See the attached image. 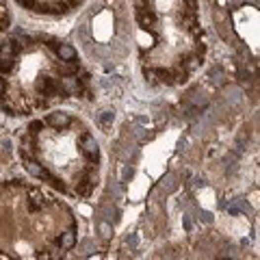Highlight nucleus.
Returning a JSON list of instances; mask_svg holds the SVG:
<instances>
[{
	"label": "nucleus",
	"instance_id": "f257e3e1",
	"mask_svg": "<svg viewBox=\"0 0 260 260\" xmlns=\"http://www.w3.org/2000/svg\"><path fill=\"white\" fill-rule=\"evenodd\" d=\"M26 172L28 173H31V176H35V178H42V180H48V182H50V180H52L54 176H52V173H50L48 172V169L46 167H43V165H39V163L37 161H33V158L31 156H28V161H26Z\"/></svg>",
	"mask_w": 260,
	"mask_h": 260
},
{
	"label": "nucleus",
	"instance_id": "f03ea898",
	"mask_svg": "<svg viewBox=\"0 0 260 260\" xmlns=\"http://www.w3.org/2000/svg\"><path fill=\"white\" fill-rule=\"evenodd\" d=\"M70 115L67 113H61V111H56V113H50L48 115V120H46V124L48 126H52L54 130H61V128H67L70 126Z\"/></svg>",
	"mask_w": 260,
	"mask_h": 260
},
{
	"label": "nucleus",
	"instance_id": "7ed1b4c3",
	"mask_svg": "<svg viewBox=\"0 0 260 260\" xmlns=\"http://www.w3.org/2000/svg\"><path fill=\"white\" fill-rule=\"evenodd\" d=\"M81 148H83V152H85V154H87L89 158H98L100 148H98V141H95L93 134H83Z\"/></svg>",
	"mask_w": 260,
	"mask_h": 260
},
{
	"label": "nucleus",
	"instance_id": "20e7f679",
	"mask_svg": "<svg viewBox=\"0 0 260 260\" xmlns=\"http://www.w3.org/2000/svg\"><path fill=\"white\" fill-rule=\"evenodd\" d=\"M59 85H61V91H65V93L81 91V81H78V76H63Z\"/></svg>",
	"mask_w": 260,
	"mask_h": 260
},
{
	"label": "nucleus",
	"instance_id": "39448f33",
	"mask_svg": "<svg viewBox=\"0 0 260 260\" xmlns=\"http://www.w3.org/2000/svg\"><path fill=\"white\" fill-rule=\"evenodd\" d=\"M56 54H59L61 61H65V63H72V61L76 59V50L70 46V43H61V46H56Z\"/></svg>",
	"mask_w": 260,
	"mask_h": 260
},
{
	"label": "nucleus",
	"instance_id": "423d86ee",
	"mask_svg": "<svg viewBox=\"0 0 260 260\" xmlns=\"http://www.w3.org/2000/svg\"><path fill=\"white\" fill-rule=\"evenodd\" d=\"M18 50H20V46H18V42H13V39H9V42L0 43V54L9 56V59H13V56L18 54Z\"/></svg>",
	"mask_w": 260,
	"mask_h": 260
},
{
	"label": "nucleus",
	"instance_id": "0eeeda50",
	"mask_svg": "<svg viewBox=\"0 0 260 260\" xmlns=\"http://www.w3.org/2000/svg\"><path fill=\"white\" fill-rule=\"evenodd\" d=\"M59 245L63 247V250H72V247L76 245V232L74 230H67V232H63L59 236Z\"/></svg>",
	"mask_w": 260,
	"mask_h": 260
},
{
	"label": "nucleus",
	"instance_id": "6e6552de",
	"mask_svg": "<svg viewBox=\"0 0 260 260\" xmlns=\"http://www.w3.org/2000/svg\"><path fill=\"white\" fill-rule=\"evenodd\" d=\"M137 22L141 26H150L152 22H154V15H152L150 11H145V9H137Z\"/></svg>",
	"mask_w": 260,
	"mask_h": 260
},
{
	"label": "nucleus",
	"instance_id": "1a4fd4ad",
	"mask_svg": "<svg viewBox=\"0 0 260 260\" xmlns=\"http://www.w3.org/2000/svg\"><path fill=\"white\" fill-rule=\"evenodd\" d=\"M113 120H115V113H113V111H104V113H100V117H98V124H100V126H102V128L106 130V128H109L111 124H113Z\"/></svg>",
	"mask_w": 260,
	"mask_h": 260
},
{
	"label": "nucleus",
	"instance_id": "9d476101",
	"mask_svg": "<svg viewBox=\"0 0 260 260\" xmlns=\"http://www.w3.org/2000/svg\"><path fill=\"white\" fill-rule=\"evenodd\" d=\"M93 182H89V180H85V182H78V186H76V193L78 195H83V197H89L91 195V189H93Z\"/></svg>",
	"mask_w": 260,
	"mask_h": 260
},
{
	"label": "nucleus",
	"instance_id": "9b49d317",
	"mask_svg": "<svg viewBox=\"0 0 260 260\" xmlns=\"http://www.w3.org/2000/svg\"><path fill=\"white\" fill-rule=\"evenodd\" d=\"M98 230H100V234H102L104 239H111V234H113V225H111V223L100 221V223H98Z\"/></svg>",
	"mask_w": 260,
	"mask_h": 260
},
{
	"label": "nucleus",
	"instance_id": "f8f14e48",
	"mask_svg": "<svg viewBox=\"0 0 260 260\" xmlns=\"http://www.w3.org/2000/svg\"><path fill=\"white\" fill-rule=\"evenodd\" d=\"M200 65H202V59H200V56H193V59H189V61L184 63L186 72H193V70H197Z\"/></svg>",
	"mask_w": 260,
	"mask_h": 260
},
{
	"label": "nucleus",
	"instance_id": "ddd939ff",
	"mask_svg": "<svg viewBox=\"0 0 260 260\" xmlns=\"http://www.w3.org/2000/svg\"><path fill=\"white\" fill-rule=\"evenodd\" d=\"M39 128H43V122H42V120H35V122H31V126H28V130H31V134L39 132Z\"/></svg>",
	"mask_w": 260,
	"mask_h": 260
},
{
	"label": "nucleus",
	"instance_id": "4468645a",
	"mask_svg": "<svg viewBox=\"0 0 260 260\" xmlns=\"http://www.w3.org/2000/svg\"><path fill=\"white\" fill-rule=\"evenodd\" d=\"M143 74H145V78H148L150 83H156V72L154 70H145Z\"/></svg>",
	"mask_w": 260,
	"mask_h": 260
},
{
	"label": "nucleus",
	"instance_id": "2eb2a0df",
	"mask_svg": "<svg viewBox=\"0 0 260 260\" xmlns=\"http://www.w3.org/2000/svg\"><path fill=\"white\" fill-rule=\"evenodd\" d=\"M137 9H148V0H132Z\"/></svg>",
	"mask_w": 260,
	"mask_h": 260
},
{
	"label": "nucleus",
	"instance_id": "dca6fc26",
	"mask_svg": "<svg viewBox=\"0 0 260 260\" xmlns=\"http://www.w3.org/2000/svg\"><path fill=\"white\" fill-rule=\"evenodd\" d=\"M130 176H132V169H130V165H128L126 169H124V173H122V180H128Z\"/></svg>",
	"mask_w": 260,
	"mask_h": 260
},
{
	"label": "nucleus",
	"instance_id": "f3484780",
	"mask_svg": "<svg viewBox=\"0 0 260 260\" xmlns=\"http://www.w3.org/2000/svg\"><path fill=\"white\" fill-rule=\"evenodd\" d=\"M184 228H186V232H191V230H193V221H191L189 217H184Z\"/></svg>",
	"mask_w": 260,
	"mask_h": 260
},
{
	"label": "nucleus",
	"instance_id": "a211bd4d",
	"mask_svg": "<svg viewBox=\"0 0 260 260\" xmlns=\"http://www.w3.org/2000/svg\"><path fill=\"white\" fill-rule=\"evenodd\" d=\"M4 89H7V83H4V78H0V95L4 93Z\"/></svg>",
	"mask_w": 260,
	"mask_h": 260
},
{
	"label": "nucleus",
	"instance_id": "6ab92c4d",
	"mask_svg": "<svg viewBox=\"0 0 260 260\" xmlns=\"http://www.w3.org/2000/svg\"><path fill=\"white\" fill-rule=\"evenodd\" d=\"M189 2V7H191V11H195V7H197V0H186Z\"/></svg>",
	"mask_w": 260,
	"mask_h": 260
},
{
	"label": "nucleus",
	"instance_id": "aec40b11",
	"mask_svg": "<svg viewBox=\"0 0 260 260\" xmlns=\"http://www.w3.org/2000/svg\"><path fill=\"white\" fill-rule=\"evenodd\" d=\"M126 243H128V245H132V247H134V245H137V239H134V236H128V241H126Z\"/></svg>",
	"mask_w": 260,
	"mask_h": 260
},
{
	"label": "nucleus",
	"instance_id": "412c9836",
	"mask_svg": "<svg viewBox=\"0 0 260 260\" xmlns=\"http://www.w3.org/2000/svg\"><path fill=\"white\" fill-rule=\"evenodd\" d=\"M0 193H2V186H0Z\"/></svg>",
	"mask_w": 260,
	"mask_h": 260
}]
</instances>
